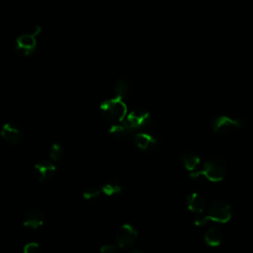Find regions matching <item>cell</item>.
Listing matches in <instances>:
<instances>
[{
    "label": "cell",
    "mask_w": 253,
    "mask_h": 253,
    "mask_svg": "<svg viewBox=\"0 0 253 253\" xmlns=\"http://www.w3.org/2000/svg\"><path fill=\"white\" fill-rule=\"evenodd\" d=\"M227 164L221 158H210L203 164L202 169L193 171L190 174L191 178L205 177L210 182H220L227 174Z\"/></svg>",
    "instance_id": "obj_1"
},
{
    "label": "cell",
    "mask_w": 253,
    "mask_h": 253,
    "mask_svg": "<svg viewBox=\"0 0 253 253\" xmlns=\"http://www.w3.org/2000/svg\"><path fill=\"white\" fill-rule=\"evenodd\" d=\"M123 100L115 96L103 101L99 107L101 116L112 123L123 122L127 115V107Z\"/></svg>",
    "instance_id": "obj_2"
},
{
    "label": "cell",
    "mask_w": 253,
    "mask_h": 253,
    "mask_svg": "<svg viewBox=\"0 0 253 253\" xmlns=\"http://www.w3.org/2000/svg\"><path fill=\"white\" fill-rule=\"evenodd\" d=\"M232 211L231 206L228 202L221 199L211 201L207 208V214H205V220L226 223L231 219Z\"/></svg>",
    "instance_id": "obj_3"
},
{
    "label": "cell",
    "mask_w": 253,
    "mask_h": 253,
    "mask_svg": "<svg viewBox=\"0 0 253 253\" xmlns=\"http://www.w3.org/2000/svg\"><path fill=\"white\" fill-rule=\"evenodd\" d=\"M211 126L214 133L225 135L235 129L242 128L244 126V122L242 119H233L226 115H219L211 120Z\"/></svg>",
    "instance_id": "obj_4"
},
{
    "label": "cell",
    "mask_w": 253,
    "mask_h": 253,
    "mask_svg": "<svg viewBox=\"0 0 253 253\" xmlns=\"http://www.w3.org/2000/svg\"><path fill=\"white\" fill-rule=\"evenodd\" d=\"M40 32H41V27L36 26L32 29L30 33L19 36L15 42L16 52L21 56L32 55L37 46L36 37L40 34Z\"/></svg>",
    "instance_id": "obj_5"
},
{
    "label": "cell",
    "mask_w": 253,
    "mask_h": 253,
    "mask_svg": "<svg viewBox=\"0 0 253 253\" xmlns=\"http://www.w3.org/2000/svg\"><path fill=\"white\" fill-rule=\"evenodd\" d=\"M137 239L138 232L136 228L129 223L122 224L115 234L116 244L119 246V248L124 250H129L135 247Z\"/></svg>",
    "instance_id": "obj_6"
},
{
    "label": "cell",
    "mask_w": 253,
    "mask_h": 253,
    "mask_svg": "<svg viewBox=\"0 0 253 253\" xmlns=\"http://www.w3.org/2000/svg\"><path fill=\"white\" fill-rule=\"evenodd\" d=\"M124 121L133 131H137L150 126L152 119L148 111L141 108H136L130 111Z\"/></svg>",
    "instance_id": "obj_7"
},
{
    "label": "cell",
    "mask_w": 253,
    "mask_h": 253,
    "mask_svg": "<svg viewBox=\"0 0 253 253\" xmlns=\"http://www.w3.org/2000/svg\"><path fill=\"white\" fill-rule=\"evenodd\" d=\"M56 166L49 160H40L34 165V177L39 182H45L53 177Z\"/></svg>",
    "instance_id": "obj_8"
},
{
    "label": "cell",
    "mask_w": 253,
    "mask_h": 253,
    "mask_svg": "<svg viewBox=\"0 0 253 253\" xmlns=\"http://www.w3.org/2000/svg\"><path fill=\"white\" fill-rule=\"evenodd\" d=\"M1 136L10 144L18 145L24 138L22 128L14 123H6L1 129Z\"/></svg>",
    "instance_id": "obj_9"
},
{
    "label": "cell",
    "mask_w": 253,
    "mask_h": 253,
    "mask_svg": "<svg viewBox=\"0 0 253 253\" xmlns=\"http://www.w3.org/2000/svg\"><path fill=\"white\" fill-rule=\"evenodd\" d=\"M44 222V213L42 210L33 208L26 211L23 217V225L30 229L36 230Z\"/></svg>",
    "instance_id": "obj_10"
},
{
    "label": "cell",
    "mask_w": 253,
    "mask_h": 253,
    "mask_svg": "<svg viewBox=\"0 0 253 253\" xmlns=\"http://www.w3.org/2000/svg\"><path fill=\"white\" fill-rule=\"evenodd\" d=\"M133 141L136 148L142 152L153 151L157 146L156 138L152 134L144 131L136 132L133 136Z\"/></svg>",
    "instance_id": "obj_11"
},
{
    "label": "cell",
    "mask_w": 253,
    "mask_h": 253,
    "mask_svg": "<svg viewBox=\"0 0 253 253\" xmlns=\"http://www.w3.org/2000/svg\"><path fill=\"white\" fill-rule=\"evenodd\" d=\"M188 209L194 213V215H199L205 213L207 209V201L205 197L197 192H193L187 195L186 198Z\"/></svg>",
    "instance_id": "obj_12"
},
{
    "label": "cell",
    "mask_w": 253,
    "mask_h": 253,
    "mask_svg": "<svg viewBox=\"0 0 253 253\" xmlns=\"http://www.w3.org/2000/svg\"><path fill=\"white\" fill-rule=\"evenodd\" d=\"M114 92L115 96L126 99L133 94V87L131 82L127 78L120 77L116 80L114 84Z\"/></svg>",
    "instance_id": "obj_13"
},
{
    "label": "cell",
    "mask_w": 253,
    "mask_h": 253,
    "mask_svg": "<svg viewBox=\"0 0 253 253\" xmlns=\"http://www.w3.org/2000/svg\"><path fill=\"white\" fill-rule=\"evenodd\" d=\"M134 131L128 126V125L123 121L119 123H113L109 128V134L115 139H123L128 137Z\"/></svg>",
    "instance_id": "obj_14"
},
{
    "label": "cell",
    "mask_w": 253,
    "mask_h": 253,
    "mask_svg": "<svg viewBox=\"0 0 253 253\" xmlns=\"http://www.w3.org/2000/svg\"><path fill=\"white\" fill-rule=\"evenodd\" d=\"M101 189L103 194H105L106 196H114L122 193L123 184L117 178H110L103 184Z\"/></svg>",
    "instance_id": "obj_15"
},
{
    "label": "cell",
    "mask_w": 253,
    "mask_h": 253,
    "mask_svg": "<svg viewBox=\"0 0 253 253\" xmlns=\"http://www.w3.org/2000/svg\"><path fill=\"white\" fill-rule=\"evenodd\" d=\"M180 160L184 166V168L190 172L196 170L197 166L200 164V157L194 152L186 151L181 154Z\"/></svg>",
    "instance_id": "obj_16"
},
{
    "label": "cell",
    "mask_w": 253,
    "mask_h": 253,
    "mask_svg": "<svg viewBox=\"0 0 253 253\" xmlns=\"http://www.w3.org/2000/svg\"><path fill=\"white\" fill-rule=\"evenodd\" d=\"M204 240L207 245L211 247H216L220 245L222 241V234L221 232L215 228V227H211L208 229L204 235Z\"/></svg>",
    "instance_id": "obj_17"
},
{
    "label": "cell",
    "mask_w": 253,
    "mask_h": 253,
    "mask_svg": "<svg viewBox=\"0 0 253 253\" xmlns=\"http://www.w3.org/2000/svg\"><path fill=\"white\" fill-rule=\"evenodd\" d=\"M65 156V149L64 147L58 143L54 142L49 149V157L54 162H60Z\"/></svg>",
    "instance_id": "obj_18"
},
{
    "label": "cell",
    "mask_w": 253,
    "mask_h": 253,
    "mask_svg": "<svg viewBox=\"0 0 253 253\" xmlns=\"http://www.w3.org/2000/svg\"><path fill=\"white\" fill-rule=\"evenodd\" d=\"M102 189L95 187V186H91L86 188L83 193H82V197L87 200V201H95L97 199L100 198L101 194H102Z\"/></svg>",
    "instance_id": "obj_19"
},
{
    "label": "cell",
    "mask_w": 253,
    "mask_h": 253,
    "mask_svg": "<svg viewBox=\"0 0 253 253\" xmlns=\"http://www.w3.org/2000/svg\"><path fill=\"white\" fill-rule=\"evenodd\" d=\"M39 250H40V245L38 242H35V241L26 243L23 248L24 253H37Z\"/></svg>",
    "instance_id": "obj_20"
},
{
    "label": "cell",
    "mask_w": 253,
    "mask_h": 253,
    "mask_svg": "<svg viewBox=\"0 0 253 253\" xmlns=\"http://www.w3.org/2000/svg\"><path fill=\"white\" fill-rule=\"evenodd\" d=\"M118 245L116 244H103L101 247H100V251L102 253H116L118 251Z\"/></svg>",
    "instance_id": "obj_21"
},
{
    "label": "cell",
    "mask_w": 253,
    "mask_h": 253,
    "mask_svg": "<svg viewBox=\"0 0 253 253\" xmlns=\"http://www.w3.org/2000/svg\"><path fill=\"white\" fill-rule=\"evenodd\" d=\"M128 251H129L130 253H143V251H142L141 249H138V248H135V247L129 249Z\"/></svg>",
    "instance_id": "obj_22"
}]
</instances>
